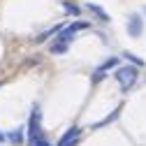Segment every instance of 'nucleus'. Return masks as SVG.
I'll return each mask as SVG.
<instances>
[{
    "label": "nucleus",
    "instance_id": "nucleus-1",
    "mask_svg": "<svg viewBox=\"0 0 146 146\" xmlns=\"http://www.w3.org/2000/svg\"><path fill=\"white\" fill-rule=\"evenodd\" d=\"M86 28H90L88 21H74V23H70L67 28H60L58 35L53 37L49 51H51V53H65V51H67V44L77 37V33H79V30H86Z\"/></svg>",
    "mask_w": 146,
    "mask_h": 146
},
{
    "label": "nucleus",
    "instance_id": "nucleus-2",
    "mask_svg": "<svg viewBox=\"0 0 146 146\" xmlns=\"http://www.w3.org/2000/svg\"><path fill=\"white\" fill-rule=\"evenodd\" d=\"M28 146H51L44 137V130H42V111L40 107L35 104L33 111H30V118H28Z\"/></svg>",
    "mask_w": 146,
    "mask_h": 146
},
{
    "label": "nucleus",
    "instance_id": "nucleus-3",
    "mask_svg": "<svg viewBox=\"0 0 146 146\" xmlns=\"http://www.w3.org/2000/svg\"><path fill=\"white\" fill-rule=\"evenodd\" d=\"M114 77H116L121 90H123V93H127V90H130V88L137 84V79H139V67H137V65H123V67H116V70H114Z\"/></svg>",
    "mask_w": 146,
    "mask_h": 146
},
{
    "label": "nucleus",
    "instance_id": "nucleus-4",
    "mask_svg": "<svg viewBox=\"0 0 146 146\" xmlns=\"http://www.w3.org/2000/svg\"><path fill=\"white\" fill-rule=\"evenodd\" d=\"M116 67H118V58H116V56L107 58L104 63H100V65L93 70V77H90V81H93V84H100V81L109 74V72H111V70H116Z\"/></svg>",
    "mask_w": 146,
    "mask_h": 146
},
{
    "label": "nucleus",
    "instance_id": "nucleus-5",
    "mask_svg": "<svg viewBox=\"0 0 146 146\" xmlns=\"http://www.w3.org/2000/svg\"><path fill=\"white\" fill-rule=\"evenodd\" d=\"M144 30V21H141V16L139 14H132L130 19H127V35L130 37H139Z\"/></svg>",
    "mask_w": 146,
    "mask_h": 146
},
{
    "label": "nucleus",
    "instance_id": "nucleus-6",
    "mask_svg": "<svg viewBox=\"0 0 146 146\" xmlns=\"http://www.w3.org/2000/svg\"><path fill=\"white\" fill-rule=\"evenodd\" d=\"M79 135H81V130L74 125V127H70V130L58 139V146H77V141H79Z\"/></svg>",
    "mask_w": 146,
    "mask_h": 146
},
{
    "label": "nucleus",
    "instance_id": "nucleus-7",
    "mask_svg": "<svg viewBox=\"0 0 146 146\" xmlns=\"http://www.w3.org/2000/svg\"><path fill=\"white\" fill-rule=\"evenodd\" d=\"M88 9L93 12V14H98V19H100V21H104V23L109 21V14H107L102 7H98V5H88Z\"/></svg>",
    "mask_w": 146,
    "mask_h": 146
},
{
    "label": "nucleus",
    "instance_id": "nucleus-8",
    "mask_svg": "<svg viewBox=\"0 0 146 146\" xmlns=\"http://www.w3.org/2000/svg\"><path fill=\"white\" fill-rule=\"evenodd\" d=\"M58 30H60V26H53V28H49L46 33H42V35H37V37H35V42H44V40H49L51 35H58Z\"/></svg>",
    "mask_w": 146,
    "mask_h": 146
},
{
    "label": "nucleus",
    "instance_id": "nucleus-9",
    "mask_svg": "<svg viewBox=\"0 0 146 146\" xmlns=\"http://www.w3.org/2000/svg\"><path fill=\"white\" fill-rule=\"evenodd\" d=\"M118 114H121V107H116V109H114V114H109L107 118H102L100 123H95V127H102V125H107V123H111V121H116V118H118Z\"/></svg>",
    "mask_w": 146,
    "mask_h": 146
},
{
    "label": "nucleus",
    "instance_id": "nucleus-10",
    "mask_svg": "<svg viewBox=\"0 0 146 146\" xmlns=\"http://www.w3.org/2000/svg\"><path fill=\"white\" fill-rule=\"evenodd\" d=\"M123 58L130 63V65H137V67H141V65H144V60H141V58H137L135 53H130V51H125V53H123Z\"/></svg>",
    "mask_w": 146,
    "mask_h": 146
},
{
    "label": "nucleus",
    "instance_id": "nucleus-11",
    "mask_svg": "<svg viewBox=\"0 0 146 146\" xmlns=\"http://www.w3.org/2000/svg\"><path fill=\"white\" fill-rule=\"evenodd\" d=\"M7 137H9V141H14V144H21V141H23V130H14V132H9Z\"/></svg>",
    "mask_w": 146,
    "mask_h": 146
},
{
    "label": "nucleus",
    "instance_id": "nucleus-12",
    "mask_svg": "<svg viewBox=\"0 0 146 146\" xmlns=\"http://www.w3.org/2000/svg\"><path fill=\"white\" fill-rule=\"evenodd\" d=\"M63 9H65L67 14H74V16H79V7H77L74 3H63Z\"/></svg>",
    "mask_w": 146,
    "mask_h": 146
},
{
    "label": "nucleus",
    "instance_id": "nucleus-13",
    "mask_svg": "<svg viewBox=\"0 0 146 146\" xmlns=\"http://www.w3.org/2000/svg\"><path fill=\"white\" fill-rule=\"evenodd\" d=\"M3 139H5V135H3V132H0V141H3Z\"/></svg>",
    "mask_w": 146,
    "mask_h": 146
}]
</instances>
